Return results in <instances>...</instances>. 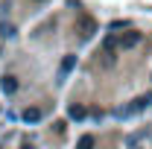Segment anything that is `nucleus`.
Masks as SVG:
<instances>
[{
    "mask_svg": "<svg viewBox=\"0 0 152 149\" xmlns=\"http://www.w3.org/2000/svg\"><path fill=\"white\" fill-rule=\"evenodd\" d=\"M76 29H79V35H82V38H91L96 32V20L88 18V15H79V18H76Z\"/></svg>",
    "mask_w": 152,
    "mask_h": 149,
    "instance_id": "1",
    "label": "nucleus"
},
{
    "mask_svg": "<svg viewBox=\"0 0 152 149\" xmlns=\"http://www.w3.org/2000/svg\"><path fill=\"white\" fill-rule=\"evenodd\" d=\"M140 32H129V35H123L120 38V47H123V50H129V47H137V44H140Z\"/></svg>",
    "mask_w": 152,
    "mask_h": 149,
    "instance_id": "2",
    "label": "nucleus"
},
{
    "mask_svg": "<svg viewBox=\"0 0 152 149\" xmlns=\"http://www.w3.org/2000/svg\"><path fill=\"white\" fill-rule=\"evenodd\" d=\"M41 108H26V111H23V120H26V123H38V120H41Z\"/></svg>",
    "mask_w": 152,
    "mask_h": 149,
    "instance_id": "3",
    "label": "nucleus"
},
{
    "mask_svg": "<svg viewBox=\"0 0 152 149\" xmlns=\"http://www.w3.org/2000/svg\"><path fill=\"white\" fill-rule=\"evenodd\" d=\"M18 91V82H15V76H6L3 79V93H15Z\"/></svg>",
    "mask_w": 152,
    "mask_h": 149,
    "instance_id": "4",
    "label": "nucleus"
},
{
    "mask_svg": "<svg viewBox=\"0 0 152 149\" xmlns=\"http://www.w3.org/2000/svg\"><path fill=\"white\" fill-rule=\"evenodd\" d=\"M76 67V56H64V61H61V73H70Z\"/></svg>",
    "mask_w": 152,
    "mask_h": 149,
    "instance_id": "5",
    "label": "nucleus"
},
{
    "mask_svg": "<svg viewBox=\"0 0 152 149\" xmlns=\"http://www.w3.org/2000/svg\"><path fill=\"white\" fill-rule=\"evenodd\" d=\"M85 108H82V105H70V117H73V120H82V117H85Z\"/></svg>",
    "mask_w": 152,
    "mask_h": 149,
    "instance_id": "6",
    "label": "nucleus"
},
{
    "mask_svg": "<svg viewBox=\"0 0 152 149\" xmlns=\"http://www.w3.org/2000/svg\"><path fill=\"white\" fill-rule=\"evenodd\" d=\"M0 35H3V38H12V35H15V26H12V23H0Z\"/></svg>",
    "mask_w": 152,
    "mask_h": 149,
    "instance_id": "7",
    "label": "nucleus"
},
{
    "mask_svg": "<svg viewBox=\"0 0 152 149\" xmlns=\"http://www.w3.org/2000/svg\"><path fill=\"white\" fill-rule=\"evenodd\" d=\"M91 146H94V137H91V134H85V137L79 140V149H91Z\"/></svg>",
    "mask_w": 152,
    "mask_h": 149,
    "instance_id": "8",
    "label": "nucleus"
},
{
    "mask_svg": "<svg viewBox=\"0 0 152 149\" xmlns=\"http://www.w3.org/2000/svg\"><path fill=\"white\" fill-rule=\"evenodd\" d=\"M23 149H32V146H23Z\"/></svg>",
    "mask_w": 152,
    "mask_h": 149,
    "instance_id": "9",
    "label": "nucleus"
}]
</instances>
